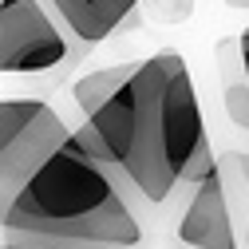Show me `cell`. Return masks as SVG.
Wrapping results in <instances>:
<instances>
[{
    "mask_svg": "<svg viewBox=\"0 0 249 249\" xmlns=\"http://www.w3.org/2000/svg\"><path fill=\"white\" fill-rule=\"evenodd\" d=\"M0 249H83V245H68V241H44V237H24V233H8V241Z\"/></svg>",
    "mask_w": 249,
    "mask_h": 249,
    "instance_id": "obj_6",
    "label": "cell"
},
{
    "mask_svg": "<svg viewBox=\"0 0 249 249\" xmlns=\"http://www.w3.org/2000/svg\"><path fill=\"white\" fill-rule=\"evenodd\" d=\"M237 40H241V64H245V79H249V28H245Z\"/></svg>",
    "mask_w": 249,
    "mask_h": 249,
    "instance_id": "obj_7",
    "label": "cell"
},
{
    "mask_svg": "<svg viewBox=\"0 0 249 249\" xmlns=\"http://www.w3.org/2000/svg\"><path fill=\"white\" fill-rule=\"evenodd\" d=\"M174 237L182 249H241L233 217H230V202H226V186H222V170H210L186 198Z\"/></svg>",
    "mask_w": 249,
    "mask_h": 249,
    "instance_id": "obj_4",
    "label": "cell"
},
{
    "mask_svg": "<svg viewBox=\"0 0 249 249\" xmlns=\"http://www.w3.org/2000/svg\"><path fill=\"white\" fill-rule=\"evenodd\" d=\"M87 52L91 44L52 0H0V75H40Z\"/></svg>",
    "mask_w": 249,
    "mask_h": 249,
    "instance_id": "obj_3",
    "label": "cell"
},
{
    "mask_svg": "<svg viewBox=\"0 0 249 249\" xmlns=\"http://www.w3.org/2000/svg\"><path fill=\"white\" fill-rule=\"evenodd\" d=\"M241 249H249V226H245V245H241Z\"/></svg>",
    "mask_w": 249,
    "mask_h": 249,
    "instance_id": "obj_9",
    "label": "cell"
},
{
    "mask_svg": "<svg viewBox=\"0 0 249 249\" xmlns=\"http://www.w3.org/2000/svg\"><path fill=\"white\" fill-rule=\"evenodd\" d=\"M52 4L64 12V20L75 32L95 48L99 40L115 36L123 24H131L142 0H52Z\"/></svg>",
    "mask_w": 249,
    "mask_h": 249,
    "instance_id": "obj_5",
    "label": "cell"
},
{
    "mask_svg": "<svg viewBox=\"0 0 249 249\" xmlns=\"http://www.w3.org/2000/svg\"><path fill=\"white\" fill-rule=\"evenodd\" d=\"M0 230L83 249L142 245L127 182L44 99H0Z\"/></svg>",
    "mask_w": 249,
    "mask_h": 249,
    "instance_id": "obj_1",
    "label": "cell"
},
{
    "mask_svg": "<svg viewBox=\"0 0 249 249\" xmlns=\"http://www.w3.org/2000/svg\"><path fill=\"white\" fill-rule=\"evenodd\" d=\"M230 8H249V0H226Z\"/></svg>",
    "mask_w": 249,
    "mask_h": 249,
    "instance_id": "obj_8",
    "label": "cell"
},
{
    "mask_svg": "<svg viewBox=\"0 0 249 249\" xmlns=\"http://www.w3.org/2000/svg\"><path fill=\"white\" fill-rule=\"evenodd\" d=\"M71 99L83 115L79 139L154 210L217 170L194 75L178 52L87 71Z\"/></svg>",
    "mask_w": 249,
    "mask_h": 249,
    "instance_id": "obj_2",
    "label": "cell"
}]
</instances>
